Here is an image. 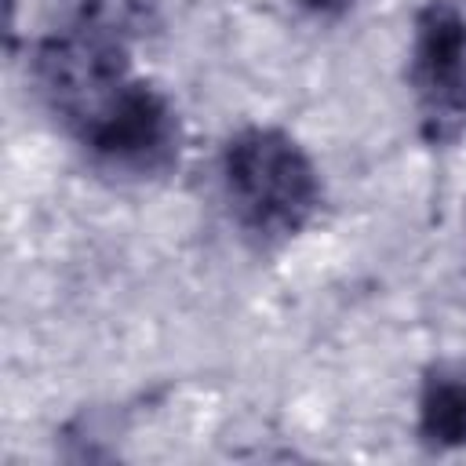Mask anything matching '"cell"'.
I'll list each match as a JSON object with an SVG mask.
<instances>
[{
  "instance_id": "obj_1",
  "label": "cell",
  "mask_w": 466,
  "mask_h": 466,
  "mask_svg": "<svg viewBox=\"0 0 466 466\" xmlns=\"http://www.w3.org/2000/svg\"><path fill=\"white\" fill-rule=\"evenodd\" d=\"M222 193L237 226L262 240L299 237L324 197L320 171L284 127H244L222 149Z\"/></svg>"
},
{
  "instance_id": "obj_5",
  "label": "cell",
  "mask_w": 466,
  "mask_h": 466,
  "mask_svg": "<svg viewBox=\"0 0 466 466\" xmlns=\"http://www.w3.org/2000/svg\"><path fill=\"white\" fill-rule=\"evenodd\" d=\"M419 433L433 448H466V360H437L422 375Z\"/></svg>"
},
{
  "instance_id": "obj_3",
  "label": "cell",
  "mask_w": 466,
  "mask_h": 466,
  "mask_svg": "<svg viewBox=\"0 0 466 466\" xmlns=\"http://www.w3.org/2000/svg\"><path fill=\"white\" fill-rule=\"evenodd\" d=\"M408 87L426 142L448 146L466 135V15L444 0L415 15Z\"/></svg>"
},
{
  "instance_id": "obj_6",
  "label": "cell",
  "mask_w": 466,
  "mask_h": 466,
  "mask_svg": "<svg viewBox=\"0 0 466 466\" xmlns=\"http://www.w3.org/2000/svg\"><path fill=\"white\" fill-rule=\"evenodd\" d=\"M84 22L120 36V40H135V36H146L157 29L160 15H157V0H84L80 4V15Z\"/></svg>"
},
{
  "instance_id": "obj_2",
  "label": "cell",
  "mask_w": 466,
  "mask_h": 466,
  "mask_svg": "<svg viewBox=\"0 0 466 466\" xmlns=\"http://www.w3.org/2000/svg\"><path fill=\"white\" fill-rule=\"evenodd\" d=\"M33 80L47 109L80 135L131 87L127 40L76 18L36 44Z\"/></svg>"
},
{
  "instance_id": "obj_4",
  "label": "cell",
  "mask_w": 466,
  "mask_h": 466,
  "mask_svg": "<svg viewBox=\"0 0 466 466\" xmlns=\"http://www.w3.org/2000/svg\"><path fill=\"white\" fill-rule=\"evenodd\" d=\"M76 138L106 171L157 178L178 164L182 127L164 91L146 80H131V87Z\"/></svg>"
},
{
  "instance_id": "obj_7",
  "label": "cell",
  "mask_w": 466,
  "mask_h": 466,
  "mask_svg": "<svg viewBox=\"0 0 466 466\" xmlns=\"http://www.w3.org/2000/svg\"><path fill=\"white\" fill-rule=\"evenodd\" d=\"M306 11H313V15H320V18H339V15H346L357 0H299Z\"/></svg>"
}]
</instances>
